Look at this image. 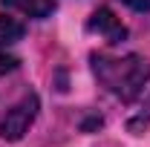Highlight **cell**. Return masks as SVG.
I'll return each instance as SVG.
<instances>
[{
    "instance_id": "obj_6",
    "label": "cell",
    "mask_w": 150,
    "mask_h": 147,
    "mask_svg": "<svg viewBox=\"0 0 150 147\" xmlns=\"http://www.w3.org/2000/svg\"><path fill=\"white\" fill-rule=\"evenodd\" d=\"M20 66V58L12 55V52H6V49H0V75L12 72V69H18Z\"/></svg>"
},
{
    "instance_id": "obj_1",
    "label": "cell",
    "mask_w": 150,
    "mask_h": 147,
    "mask_svg": "<svg viewBox=\"0 0 150 147\" xmlns=\"http://www.w3.org/2000/svg\"><path fill=\"white\" fill-rule=\"evenodd\" d=\"M90 61H93V72L98 78V84L127 104L136 101L150 84V61L142 55L130 52L124 58H110L104 52H93Z\"/></svg>"
},
{
    "instance_id": "obj_7",
    "label": "cell",
    "mask_w": 150,
    "mask_h": 147,
    "mask_svg": "<svg viewBox=\"0 0 150 147\" xmlns=\"http://www.w3.org/2000/svg\"><path fill=\"white\" fill-rule=\"evenodd\" d=\"M121 3L133 12H150V0H121Z\"/></svg>"
},
{
    "instance_id": "obj_5",
    "label": "cell",
    "mask_w": 150,
    "mask_h": 147,
    "mask_svg": "<svg viewBox=\"0 0 150 147\" xmlns=\"http://www.w3.org/2000/svg\"><path fill=\"white\" fill-rule=\"evenodd\" d=\"M23 35H26V26L20 20L9 18V15H0V49L15 46L18 40H23Z\"/></svg>"
},
{
    "instance_id": "obj_2",
    "label": "cell",
    "mask_w": 150,
    "mask_h": 147,
    "mask_svg": "<svg viewBox=\"0 0 150 147\" xmlns=\"http://www.w3.org/2000/svg\"><path fill=\"white\" fill-rule=\"evenodd\" d=\"M38 112H40V98L35 92H26L20 101H15L9 110L3 112V118H0V136L6 141H20L29 133V127L35 124Z\"/></svg>"
},
{
    "instance_id": "obj_3",
    "label": "cell",
    "mask_w": 150,
    "mask_h": 147,
    "mask_svg": "<svg viewBox=\"0 0 150 147\" xmlns=\"http://www.w3.org/2000/svg\"><path fill=\"white\" fill-rule=\"evenodd\" d=\"M87 32L104 37L107 43H121V40L127 37V26L121 23V18H118L112 9L101 6V9H95L93 15L87 18Z\"/></svg>"
},
{
    "instance_id": "obj_4",
    "label": "cell",
    "mask_w": 150,
    "mask_h": 147,
    "mask_svg": "<svg viewBox=\"0 0 150 147\" xmlns=\"http://www.w3.org/2000/svg\"><path fill=\"white\" fill-rule=\"evenodd\" d=\"M6 9H15L32 20H43L55 12V0H0Z\"/></svg>"
}]
</instances>
